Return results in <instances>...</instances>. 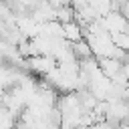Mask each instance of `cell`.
<instances>
[{"instance_id":"cell-1","label":"cell","mask_w":129,"mask_h":129,"mask_svg":"<svg viewBox=\"0 0 129 129\" xmlns=\"http://www.w3.org/2000/svg\"><path fill=\"white\" fill-rule=\"evenodd\" d=\"M16 117L4 107V105H0V129H14L16 127Z\"/></svg>"}]
</instances>
